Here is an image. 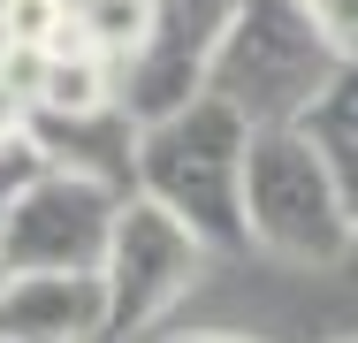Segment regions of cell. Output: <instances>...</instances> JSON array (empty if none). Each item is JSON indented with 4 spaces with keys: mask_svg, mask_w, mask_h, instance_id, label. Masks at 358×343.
<instances>
[{
    "mask_svg": "<svg viewBox=\"0 0 358 343\" xmlns=\"http://www.w3.org/2000/svg\"><path fill=\"white\" fill-rule=\"evenodd\" d=\"M31 160H38L31 145H23V153H0V206H8V191L23 183V168H31Z\"/></svg>",
    "mask_w": 358,
    "mask_h": 343,
    "instance_id": "12",
    "label": "cell"
},
{
    "mask_svg": "<svg viewBox=\"0 0 358 343\" xmlns=\"http://www.w3.org/2000/svg\"><path fill=\"white\" fill-rule=\"evenodd\" d=\"M336 343H358V336H336Z\"/></svg>",
    "mask_w": 358,
    "mask_h": 343,
    "instance_id": "15",
    "label": "cell"
},
{
    "mask_svg": "<svg viewBox=\"0 0 358 343\" xmlns=\"http://www.w3.org/2000/svg\"><path fill=\"white\" fill-rule=\"evenodd\" d=\"M297 130H305V145L328 160V176L343 183V199L358 206V54H343V62L328 69V84L305 99Z\"/></svg>",
    "mask_w": 358,
    "mask_h": 343,
    "instance_id": "8",
    "label": "cell"
},
{
    "mask_svg": "<svg viewBox=\"0 0 358 343\" xmlns=\"http://www.w3.org/2000/svg\"><path fill=\"white\" fill-rule=\"evenodd\" d=\"M214 252L152 199H122L115 214V237H107V260H99V290H107V343H152L160 321L191 298V282Z\"/></svg>",
    "mask_w": 358,
    "mask_h": 343,
    "instance_id": "5",
    "label": "cell"
},
{
    "mask_svg": "<svg viewBox=\"0 0 358 343\" xmlns=\"http://www.w3.org/2000/svg\"><path fill=\"white\" fill-rule=\"evenodd\" d=\"M320 8V23H328V38L343 46V54H358V0H313Z\"/></svg>",
    "mask_w": 358,
    "mask_h": 343,
    "instance_id": "11",
    "label": "cell"
},
{
    "mask_svg": "<svg viewBox=\"0 0 358 343\" xmlns=\"http://www.w3.org/2000/svg\"><path fill=\"white\" fill-rule=\"evenodd\" d=\"M229 15H236V0H145V31L115 69V99L145 122V115L206 92V62H214Z\"/></svg>",
    "mask_w": 358,
    "mask_h": 343,
    "instance_id": "6",
    "label": "cell"
},
{
    "mask_svg": "<svg viewBox=\"0 0 358 343\" xmlns=\"http://www.w3.org/2000/svg\"><path fill=\"white\" fill-rule=\"evenodd\" d=\"M160 343H252V336H214V328H199V336H191V328H183V336H160Z\"/></svg>",
    "mask_w": 358,
    "mask_h": 343,
    "instance_id": "13",
    "label": "cell"
},
{
    "mask_svg": "<svg viewBox=\"0 0 358 343\" xmlns=\"http://www.w3.org/2000/svg\"><path fill=\"white\" fill-rule=\"evenodd\" d=\"M138 31H145V0H69L62 46H92L99 62L122 69V54L138 46Z\"/></svg>",
    "mask_w": 358,
    "mask_h": 343,
    "instance_id": "9",
    "label": "cell"
},
{
    "mask_svg": "<svg viewBox=\"0 0 358 343\" xmlns=\"http://www.w3.org/2000/svg\"><path fill=\"white\" fill-rule=\"evenodd\" d=\"M122 199V183L31 160L0 206V274H99Z\"/></svg>",
    "mask_w": 358,
    "mask_h": 343,
    "instance_id": "4",
    "label": "cell"
},
{
    "mask_svg": "<svg viewBox=\"0 0 358 343\" xmlns=\"http://www.w3.org/2000/svg\"><path fill=\"white\" fill-rule=\"evenodd\" d=\"M244 145L252 122L221 107L214 92H191L130 137V191L176 214L206 252H244Z\"/></svg>",
    "mask_w": 358,
    "mask_h": 343,
    "instance_id": "1",
    "label": "cell"
},
{
    "mask_svg": "<svg viewBox=\"0 0 358 343\" xmlns=\"http://www.w3.org/2000/svg\"><path fill=\"white\" fill-rule=\"evenodd\" d=\"M358 206L305 145L297 122H267L244 145V244L282 267H351Z\"/></svg>",
    "mask_w": 358,
    "mask_h": 343,
    "instance_id": "2",
    "label": "cell"
},
{
    "mask_svg": "<svg viewBox=\"0 0 358 343\" xmlns=\"http://www.w3.org/2000/svg\"><path fill=\"white\" fill-rule=\"evenodd\" d=\"M351 267H358V237H351Z\"/></svg>",
    "mask_w": 358,
    "mask_h": 343,
    "instance_id": "14",
    "label": "cell"
},
{
    "mask_svg": "<svg viewBox=\"0 0 358 343\" xmlns=\"http://www.w3.org/2000/svg\"><path fill=\"white\" fill-rule=\"evenodd\" d=\"M336 62L343 46L328 38L313 0H236L214 62H206V92L221 107H236L252 130H267V122H297Z\"/></svg>",
    "mask_w": 358,
    "mask_h": 343,
    "instance_id": "3",
    "label": "cell"
},
{
    "mask_svg": "<svg viewBox=\"0 0 358 343\" xmlns=\"http://www.w3.org/2000/svg\"><path fill=\"white\" fill-rule=\"evenodd\" d=\"M69 31V0H0V46L8 54H46Z\"/></svg>",
    "mask_w": 358,
    "mask_h": 343,
    "instance_id": "10",
    "label": "cell"
},
{
    "mask_svg": "<svg viewBox=\"0 0 358 343\" xmlns=\"http://www.w3.org/2000/svg\"><path fill=\"white\" fill-rule=\"evenodd\" d=\"M0 343H107L99 274H0Z\"/></svg>",
    "mask_w": 358,
    "mask_h": 343,
    "instance_id": "7",
    "label": "cell"
}]
</instances>
